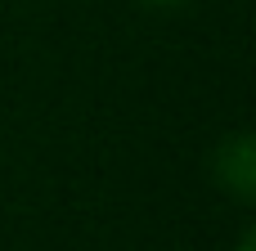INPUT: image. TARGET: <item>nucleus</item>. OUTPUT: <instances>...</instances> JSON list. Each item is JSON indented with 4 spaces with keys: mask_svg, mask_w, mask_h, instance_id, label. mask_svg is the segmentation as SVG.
Masks as SVG:
<instances>
[{
    "mask_svg": "<svg viewBox=\"0 0 256 251\" xmlns=\"http://www.w3.org/2000/svg\"><path fill=\"white\" fill-rule=\"evenodd\" d=\"M216 180L238 198V202H252L256 198V144L248 130L230 135L220 148H216Z\"/></svg>",
    "mask_w": 256,
    "mask_h": 251,
    "instance_id": "nucleus-1",
    "label": "nucleus"
},
{
    "mask_svg": "<svg viewBox=\"0 0 256 251\" xmlns=\"http://www.w3.org/2000/svg\"><path fill=\"white\" fill-rule=\"evenodd\" d=\"M140 4H153V9H176V4H184V0H140Z\"/></svg>",
    "mask_w": 256,
    "mask_h": 251,
    "instance_id": "nucleus-3",
    "label": "nucleus"
},
{
    "mask_svg": "<svg viewBox=\"0 0 256 251\" xmlns=\"http://www.w3.org/2000/svg\"><path fill=\"white\" fill-rule=\"evenodd\" d=\"M256 247V234L252 229H243V238H238V251H252Z\"/></svg>",
    "mask_w": 256,
    "mask_h": 251,
    "instance_id": "nucleus-2",
    "label": "nucleus"
}]
</instances>
